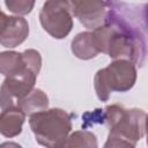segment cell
<instances>
[{
	"instance_id": "obj_1",
	"label": "cell",
	"mask_w": 148,
	"mask_h": 148,
	"mask_svg": "<svg viewBox=\"0 0 148 148\" xmlns=\"http://www.w3.org/2000/svg\"><path fill=\"white\" fill-rule=\"evenodd\" d=\"M103 119L110 130L104 143L105 148H134L136 142L145 136L147 114L141 109H125L119 104L108 105L104 109Z\"/></svg>"
},
{
	"instance_id": "obj_2",
	"label": "cell",
	"mask_w": 148,
	"mask_h": 148,
	"mask_svg": "<svg viewBox=\"0 0 148 148\" xmlns=\"http://www.w3.org/2000/svg\"><path fill=\"white\" fill-rule=\"evenodd\" d=\"M92 39L98 52L108 54L111 59H126L134 65L143 66L147 44L131 38L109 24H103L94 29Z\"/></svg>"
},
{
	"instance_id": "obj_3",
	"label": "cell",
	"mask_w": 148,
	"mask_h": 148,
	"mask_svg": "<svg viewBox=\"0 0 148 148\" xmlns=\"http://www.w3.org/2000/svg\"><path fill=\"white\" fill-rule=\"evenodd\" d=\"M30 130L36 141L44 147H62L72 131V117L59 108L45 109L30 114Z\"/></svg>"
},
{
	"instance_id": "obj_4",
	"label": "cell",
	"mask_w": 148,
	"mask_h": 148,
	"mask_svg": "<svg viewBox=\"0 0 148 148\" xmlns=\"http://www.w3.org/2000/svg\"><path fill=\"white\" fill-rule=\"evenodd\" d=\"M136 81V67L126 59H116L108 67L97 71L94 88L99 101L106 102L113 91L125 92L133 88Z\"/></svg>"
},
{
	"instance_id": "obj_5",
	"label": "cell",
	"mask_w": 148,
	"mask_h": 148,
	"mask_svg": "<svg viewBox=\"0 0 148 148\" xmlns=\"http://www.w3.org/2000/svg\"><path fill=\"white\" fill-rule=\"evenodd\" d=\"M39 22L51 37H67L74 25L69 0H46L39 12Z\"/></svg>"
},
{
	"instance_id": "obj_6",
	"label": "cell",
	"mask_w": 148,
	"mask_h": 148,
	"mask_svg": "<svg viewBox=\"0 0 148 148\" xmlns=\"http://www.w3.org/2000/svg\"><path fill=\"white\" fill-rule=\"evenodd\" d=\"M40 67L42 56L37 50L28 49L23 52H0V74L5 76L21 75L25 73H34L38 75Z\"/></svg>"
},
{
	"instance_id": "obj_7",
	"label": "cell",
	"mask_w": 148,
	"mask_h": 148,
	"mask_svg": "<svg viewBox=\"0 0 148 148\" xmlns=\"http://www.w3.org/2000/svg\"><path fill=\"white\" fill-rule=\"evenodd\" d=\"M37 76L34 73L6 76L0 87V108L17 106L18 102L35 88Z\"/></svg>"
},
{
	"instance_id": "obj_8",
	"label": "cell",
	"mask_w": 148,
	"mask_h": 148,
	"mask_svg": "<svg viewBox=\"0 0 148 148\" xmlns=\"http://www.w3.org/2000/svg\"><path fill=\"white\" fill-rule=\"evenodd\" d=\"M73 16L87 29H96L104 22V0H69Z\"/></svg>"
},
{
	"instance_id": "obj_9",
	"label": "cell",
	"mask_w": 148,
	"mask_h": 148,
	"mask_svg": "<svg viewBox=\"0 0 148 148\" xmlns=\"http://www.w3.org/2000/svg\"><path fill=\"white\" fill-rule=\"evenodd\" d=\"M29 36V23L20 16H10L9 23L0 37V45L7 49H14L22 44Z\"/></svg>"
},
{
	"instance_id": "obj_10",
	"label": "cell",
	"mask_w": 148,
	"mask_h": 148,
	"mask_svg": "<svg viewBox=\"0 0 148 148\" xmlns=\"http://www.w3.org/2000/svg\"><path fill=\"white\" fill-rule=\"evenodd\" d=\"M25 117L18 106L2 109L0 112V134L5 138H15L21 134Z\"/></svg>"
},
{
	"instance_id": "obj_11",
	"label": "cell",
	"mask_w": 148,
	"mask_h": 148,
	"mask_svg": "<svg viewBox=\"0 0 148 148\" xmlns=\"http://www.w3.org/2000/svg\"><path fill=\"white\" fill-rule=\"evenodd\" d=\"M71 50L76 58L82 60L92 59L99 53L95 46L91 31H83L77 34L72 39Z\"/></svg>"
},
{
	"instance_id": "obj_12",
	"label": "cell",
	"mask_w": 148,
	"mask_h": 148,
	"mask_svg": "<svg viewBox=\"0 0 148 148\" xmlns=\"http://www.w3.org/2000/svg\"><path fill=\"white\" fill-rule=\"evenodd\" d=\"M17 106L25 113V116H30L35 112L47 109L49 97L42 89L34 88L18 102Z\"/></svg>"
},
{
	"instance_id": "obj_13",
	"label": "cell",
	"mask_w": 148,
	"mask_h": 148,
	"mask_svg": "<svg viewBox=\"0 0 148 148\" xmlns=\"http://www.w3.org/2000/svg\"><path fill=\"white\" fill-rule=\"evenodd\" d=\"M98 146L96 135L90 131H76L68 134L65 143L62 147H88V148H96Z\"/></svg>"
},
{
	"instance_id": "obj_14",
	"label": "cell",
	"mask_w": 148,
	"mask_h": 148,
	"mask_svg": "<svg viewBox=\"0 0 148 148\" xmlns=\"http://www.w3.org/2000/svg\"><path fill=\"white\" fill-rule=\"evenodd\" d=\"M35 1L36 0H5V5L9 12L23 16L34 9Z\"/></svg>"
}]
</instances>
